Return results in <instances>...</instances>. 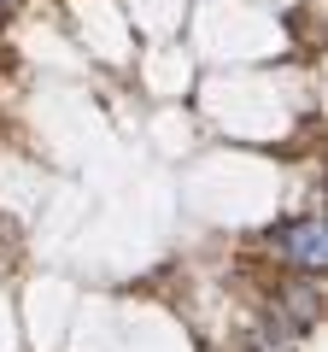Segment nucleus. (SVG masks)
I'll use <instances>...</instances> for the list:
<instances>
[{"mask_svg":"<svg viewBox=\"0 0 328 352\" xmlns=\"http://www.w3.org/2000/svg\"><path fill=\"white\" fill-rule=\"evenodd\" d=\"M281 247L299 270H323L328 264V235H323V217H299L293 229H281Z\"/></svg>","mask_w":328,"mask_h":352,"instance_id":"obj_1","label":"nucleus"},{"mask_svg":"<svg viewBox=\"0 0 328 352\" xmlns=\"http://www.w3.org/2000/svg\"><path fill=\"white\" fill-rule=\"evenodd\" d=\"M293 317H299V323L316 317V288H293Z\"/></svg>","mask_w":328,"mask_h":352,"instance_id":"obj_2","label":"nucleus"},{"mask_svg":"<svg viewBox=\"0 0 328 352\" xmlns=\"http://www.w3.org/2000/svg\"><path fill=\"white\" fill-rule=\"evenodd\" d=\"M0 6H12V0H0Z\"/></svg>","mask_w":328,"mask_h":352,"instance_id":"obj_3","label":"nucleus"}]
</instances>
